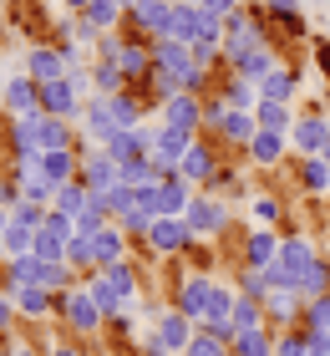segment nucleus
<instances>
[{
  "mask_svg": "<svg viewBox=\"0 0 330 356\" xmlns=\"http://www.w3.org/2000/svg\"><path fill=\"white\" fill-rule=\"evenodd\" d=\"M66 168H72V163H66V153H51V158H46V173H51V178H61Z\"/></svg>",
  "mask_w": 330,
  "mask_h": 356,
  "instance_id": "nucleus-18",
  "label": "nucleus"
},
{
  "mask_svg": "<svg viewBox=\"0 0 330 356\" xmlns=\"http://www.w3.org/2000/svg\"><path fill=\"white\" fill-rule=\"evenodd\" d=\"M254 153L264 158V163H270V158H279V138H274V133H259V138H254Z\"/></svg>",
  "mask_w": 330,
  "mask_h": 356,
  "instance_id": "nucleus-7",
  "label": "nucleus"
},
{
  "mask_svg": "<svg viewBox=\"0 0 330 356\" xmlns=\"http://www.w3.org/2000/svg\"><path fill=\"white\" fill-rule=\"evenodd\" d=\"M72 321H76V326H97V305H92V296H72Z\"/></svg>",
  "mask_w": 330,
  "mask_h": 356,
  "instance_id": "nucleus-2",
  "label": "nucleus"
},
{
  "mask_svg": "<svg viewBox=\"0 0 330 356\" xmlns=\"http://www.w3.org/2000/svg\"><path fill=\"white\" fill-rule=\"evenodd\" d=\"M295 138H300L305 148H315V143L325 138V127H320V122H300V127H295Z\"/></svg>",
  "mask_w": 330,
  "mask_h": 356,
  "instance_id": "nucleus-9",
  "label": "nucleus"
},
{
  "mask_svg": "<svg viewBox=\"0 0 330 356\" xmlns=\"http://www.w3.org/2000/svg\"><path fill=\"white\" fill-rule=\"evenodd\" d=\"M325 153H330V143H325Z\"/></svg>",
  "mask_w": 330,
  "mask_h": 356,
  "instance_id": "nucleus-22",
  "label": "nucleus"
},
{
  "mask_svg": "<svg viewBox=\"0 0 330 356\" xmlns=\"http://www.w3.org/2000/svg\"><path fill=\"white\" fill-rule=\"evenodd\" d=\"M208 321H213V326H224V321H229V296H213V305H208Z\"/></svg>",
  "mask_w": 330,
  "mask_h": 356,
  "instance_id": "nucleus-11",
  "label": "nucleus"
},
{
  "mask_svg": "<svg viewBox=\"0 0 330 356\" xmlns=\"http://www.w3.org/2000/svg\"><path fill=\"white\" fill-rule=\"evenodd\" d=\"M305 178H310V188H330V168H325V163H310Z\"/></svg>",
  "mask_w": 330,
  "mask_h": 356,
  "instance_id": "nucleus-12",
  "label": "nucleus"
},
{
  "mask_svg": "<svg viewBox=\"0 0 330 356\" xmlns=\"http://www.w3.org/2000/svg\"><path fill=\"white\" fill-rule=\"evenodd\" d=\"M239 356H264V336L259 331H239Z\"/></svg>",
  "mask_w": 330,
  "mask_h": 356,
  "instance_id": "nucleus-6",
  "label": "nucleus"
},
{
  "mask_svg": "<svg viewBox=\"0 0 330 356\" xmlns=\"http://www.w3.org/2000/svg\"><path fill=\"white\" fill-rule=\"evenodd\" d=\"M112 15H117V6H112V0H92V26H107Z\"/></svg>",
  "mask_w": 330,
  "mask_h": 356,
  "instance_id": "nucleus-10",
  "label": "nucleus"
},
{
  "mask_svg": "<svg viewBox=\"0 0 330 356\" xmlns=\"http://www.w3.org/2000/svg\"><path fill=\"white\" fill-rule=\"evenodd\" d=\"M21 305H26V311H36V316H41V311H46V296H41V290H26V296H21Z\"/></svg>",
  "mask_w": 330,
  "mask_h": 356,
  "instance_id": "nucleus-16",
  "label": "nucleus"
},
{
  "mask_svg": "<svg viewBox=\"0 0 330 356\" xmlns=\"http://www.w3.org/2000/svg\"><path fill=\"white\" fill-rule=\"evenodd\" d=\"M208 168V153H188V173H204Z\"/></svg>",
  "mask_w": 330,
  "mask_h": 356,
  "instance_id": "nucleus-19",
  "label": "nucleus"
},
{
  "mask_svg": "<svg viewBox=\"0 0 330 356\" xmlns=\"http://www.w3.org/2000/svg\"><path fill=\"white\" fill-rule=\"evenodd\" d=\"M204 6H208V10H229L234 0H204Z\"/></svg>",
  "mask_w": 330,
  "mask_h": 356,
  "instance_id": "nucleus-20",
  "label": "nucleus"
},
{
  "mask_svg": "<svg viewBox=\"0 0 330 356\" xmlns=\"http://www.w3.org/2000/svg\"><path fill=\"white\" fill-rule=\"evenodd\" d=\"M56 356H72V351H56Z\"/></svg>",
  "mask_w": 330,
  "mask_h": 356,
  "instance_id": "nucleus-21",
  "label": "nucleus"
},
{
  "mask_svg": "<svg viewBox=\"0 0 330 356\" xmlns=\"http://www.w3.org/2000/svg\"><path fill=\"white\" fill-rule=\"evenodd\" d=\"M168 118H173V122H183V127H188V122H193V107L183 102V97H178V102L168 107Z\"/></svg>",
  "mask_w": 330,
  "mask_h": 356,
  "instance_id": "nucleus-14",
  "label": "nucleus"
},
{
  "mask_svg": "<svg viewBox=\"0 0 330 356\" xmlns=\"http://www.w3.org/2000/svg\"><path fill=\"white\" fill-rule=\"evenodd\" d=\"M46 107H56V112H66V107H72V92H66L61 82H46Z\"/></svg>",
  "mask_w": 330,
  "mask_h": 356,
  "instance_id": "nucleus-4",
  "label": "nucleus"
},
{
  "mask_svg": "<svg viewBox=\"0 0 330 356\" xmlns=\"http://www.w3.org/2000/svg\"><path fill=\"white\" fill-rule=\"evenodd\" d=\"M219 219H224V214H219L213 204H198V209H193V224H198V229H213Z\"/></svg>",
  "mask_w": 330,
  "mask_h": 356,
  "instance_id": "nucleus-8",
  "label": "nucleus"
},
{
  "mask_svg": "<svg viewBox=\"0 0 330 356\" xmlns=\"http://www.w3.org/2000/svg\"><path fill=\"white\" fill-rule=\"evenodd\" d=\"M10 102L26 107V102H31V82H10Z\"/></svg>",
  "mask_w": 330,
  "mask_h": 356,
  "instance_id": "nucleus-17",
  "label": "nucleus"
},
{
  "mask_svg": "<svg viewBox=\"0 0 330 356\" xmlns=\"http://www.w3.org/2000/svg\"><path fill=\"white\" fill-rule=\"evenodd\" d=\"M6 245H10V250H26V245H36V239H31V229L21 224V229H10V234H6Z\"/></svg>",
  "mask_w": 330,
  "mask_h": 356,
  "instance_id": "nucleus-13",
  "label": "nucleus"
},
{
  "mask_svg": "<svg viewBox=\"0 0 330 356\" xmlns=\"http://www.w3.org/2000/svg\"><path fill=\"white\" fill-rule=\"evenodd\" d=\"M153 239H158V250H178V245H183V224H178V219H158Z\"/></svg>",
  "mask_w": 330,
  "mask_h": 356,
  "instance_id": "nucleus-1",
  "label": "nucleus"
},
{
  "mask_svg": "<svg viewBox=\"0 0 330 356\" xmlns=\"http://www.w3.org/2000/svg\"><path fill=\"white\" fill-rule=\"evenodd\" d=\"M249 254H254V265H270V254H274V245H270V239H254V250H249Z\"/></svg>",
  "mask_w": 330,
  "mask_h": 356,
  "instance_id": "nucleus-15",
  "label": "nucleus"
},
{
  "mask_svg": "<svg viewBox=\"0 0 330 356\" xmlns=\"http://www.w3.org/2000/svg\"><path fill=\"white\" fill-rule=\"evenodd\" d=\"M188 341V326L183 321H163V346H183Z\"/></svg>",
  "mask_w": 330,
  "mask_h": 356,
  "instance_id": "nucleus-5",
  "label": "nucleus"
},
{
  "mask_svg": "<svg viewBox=\"0 0 330 356\" xmlns=\"http://www.w3.org/2000/svg\"><path fill=\"white\" fill-rule=\"evenodd\" d=\"M36 76H41V82H56V76H61V56L36 51Z\"/></svg>",
  "mask_w": 330,
  "mask_h": 356,
  "instance_id": "nucleus-3",
  "label": "nucleus"
}]
</instances>
